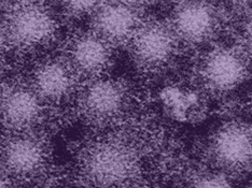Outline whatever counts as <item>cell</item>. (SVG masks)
<instances>
[{
    "mask_svg": "<svg viewBox=\"0 0 252 188\" xmlns=\"http://www.w3.org/2000/svg\"><path fill=\"white\" fill-rule=\"evenodd\" d=\"M206 167L232 180L252 172V123L226 119L208 134L202 147Z\"/></svg>",
    "mask_w": 252,
    "mask_h": 188,
    "instance_id": "1",
    "label": "cell"
},
{
    "mask_svg": "<svg viewBox=\"0 0 252 188\" xmlns=\"http://www.w3.org/2000/svg\"><path fill=\"white\" fill-rule=\"evenodd\" d=\"M251 60L233 44L217 42L205 48L193 68L192 82L210 98L232 94L250 75Z\"/></svg>",
    "mask_w": 252,
    "mask_h": 188,
    "instance_id": "2",
    "label": "cell"
},
{
    "mask_svg": "<svg viewBox=\"0 0 252 188\" xmlns=\"http://www.w3.org/2000/svg\"><path fill=\"white\" fill-rule=\"evenodd\" d=\"M82 166L90 184L97 188H120L135 180L139 171V159L124 141L106 138L89 147Z\"/></svg>",
    "mask_w": 252,
    "mask_h": 188,
    "instance_id": "3",
    "label": "cell"
},
{
    "mask_svg": "<svg viewBox=\"0 0 252 188\" xmlns=\"http://www.w3.org/2000/svg\"><path fill=\"white\" fill-rule=\"evenodd\" d=\"M127 47L136 67L150 75L169 70L183 48L168 21L157 19L142 21Z\"/></svg>",
    "mask_w": 252,
    "mask_h": 188,
    "instance_id": "4",
    "label": "cell"
},
{
    "mask_svg": "<svg viewBox=\"0 0 252 188\" xmlns=\"http://www.w3.org/2000/svg\"><path fill=\"white\" fill-rule=\"evenodd\" d=\"M167 21L183 48L200 50L217 43L225 25L220 7L206 1L176 3Z\"/></svg>",
    "mask_w": 252,
    "mask_h": 188,
    "instance_id": "5",
    "label": "cell"
},
{
    "mask_svg": "<svg viewBox=\"0 0 252 188\" xmlns=\"http://www.w3.org/2000/svg\"><path fill=\"white\" fill-rule=\"evenodd\" d=\"M10 45L22 51L44 48L57 31L55 16L50 9L36 2H21L9 9L4 22Z\"/></svg>",
    "mask_w": 252,
    "mask_h": 188,
    "instance_id": "6",
    "label": "cell"
},
{
    "mask_svg": "<svg viewBox=\"0 0 252 188\" xmlns=\"http://www.w3.org/2000/svg\"><path fill=\"white\" fill-rule=\"evenodd\" d=\"M130 106V89L120 79L102 77L90 80L79 97L80 111L97 126L119 121Z\"/></svg>",
    "mask_w": 252,
    "mask_h": 188,
    "instance_id": "7",
    "label": "cell"
},
{
    "mask_svg": "<svg viewBox=\"0 0 252 188\" xmlns=\"http://www.w3.org/2000/svg\"><path fill=\"white\" fill-rule=\"evenodd\" d=\"M145 19L131 2H98L91 15V29L113 48L127 45Z\"/></svg>",
    "mask_w": 252,
    "mask_h": 188,
    "instance_id": "8",
    "label": "cell"
},
{
    "mask_svg": "<svg viewBox=\"0 0 252 188\" xmlns=\"http://www.w3.org/2000/svg\"><path fill=\"white\" fill-rule=\"evenodd\" d=\"M114 49L93 30L78 32L68 43L66 60L78 77H106L114 60Z\"/></svg>",
    "mask_w": 252,
    "mask_h": 188,
    "instance_id": "9",
    "label": "cell"
},
{
    "mask_svg": "<svg viewBox=\"0 0 252 188\" xmlns=\"http://www.w3.org/2000/svg\"><path fill=\"white\" fill-rule=\"evenodd\" d=\"M209 99L210 97L192 81L170 83L161 93L165 113L181 124L203 122L209 113Z\"/></svg>",
    "mask_w": 252,
    "mask_h": 188,
    "instance_id": "10",
    "label": "cell"
},
{
    "mask_svg": "<svg viewBox=\"0 0 252 188\" xmlns=\"http://www.w3.org/2000/svg\"><path fill=\"white\" fill-rule=\"evenodd\" d=\"M47 159V152L37 136L20 132L4 141L0 149V161L7 173L27 178L38 173Z\"/></svg>",
    "mask_w": 252,
    "mask_h": 188,
    "instance_id": "11",
    "label": "cell"
},
{
    "mask_svg": "<svg viewBox=\"0 0 252 188\" xmlns=\"http://www.w3.org/2000/svg\"><path fill=\"white\" fill-rule=\"evenodd\" d=\"M42 102L32 87L7 85L0 90V118L16 133L26 132L41 117Z\"/></svg>",
    "mask_w": 252,
    "mask_h": 188,
    "instance_id": "12",
    "label": "cell"
},
{
    "mask_svg": "<svg viewBox=\"0 0 252 188\" xmlns=\"http://www.w3.org/2000/svg\"><path fill=\"white\" fill-rule=\"evenodd\" d=\"M77 73L65 59H44L33 71L32 88L42 101L61 102L76 89Z\"/></svg>",
    "mask_w": 252,
    "mask_h": 188,
    "instance_id": "13",
    "label": "cell"
},
{
    "mask_svg": "<svg viewBox=\"0 0 252 188\" xmlns=\"http://www.w3.org/2000/svg\"><path fill=\"white\" fill-rule=\"evenodd\" d=\"M185 188H236L234 180L218 171L205 167L188 176Z\"/></svg>",
    "mask_w": 252,
    "mask_h": 188,
    "instance_id": "14",
    "label": "cell"
},
{
    "mask_svg": "<svg viewBox=\"0 0 252 188\" xmlns=\"http://www.w3.org/2000/svg\"><path fill=\"white\" fill-rule=\"evenodd\" d=\"M235 42L252 61V8L245 9L235 21Z\"/></svg>",
    "mask_w": 252,
    "mask_h": 188,
    "instance_id": "15",
    "label": "cell"
},
{
    "mask_svg": "<svg viewBox=\"0 0 252 188\" xmlns=\"http://www.w3.org/2000/svg\"><path fill=\"white\" fill-rule=\"evenodd\" d=\"M98 2L93 1H70L65 2L63 10L68 19L79 20L84 16H91Z\"/></svg>",
    "mask_w": 252,
    "mask_h": 188,
    "instance_id": "16",
    "label": "cell"
},
{
    "mask_svg": "<svg viewBox=\"0 0 252 188\" xmlns=\"http://www.w3.org/2000/svg\"><path fill=\"white\" fill-rule=\"evenodd\" d=\"M9 45L10 42L7 36V32H5L3 25H0V59H1V57L8 51Z\"/></svg>",
    "mask_w": 252,
    "mask_h": 188,
    "instance_id": "17",
    "label": "cell"
},
{
    "mask_svg": "<svg viewBox=\"0 0 252 188\" xmlns=\"http://www.w3.org/2000/svg\"><path fill=\"white\" fill-rule=\"evenodd\" d=\"M0 188H13L8 174L0 171Z\"/></svg>",
    "mask_w": 252,
    "mask_h": 188,
    "instance_id": "18",
    "label": "cell"
},
{
    "mask_svg": "<svg viewBox=\"0 0 252 188\" xmlns=\"http://www.w3.org/2000/svg\"><path fill=\"white\" fill-rule=\"evenodd\" d=\"M248 105H249V109H250V112L252 114V87H251V90H250V95H249V101H248Z\"/></svg>",
    "mask_w": 252,
    "mask_h": 188,
    "instance_id": "19",
    "label": "cell"
}]
</instances>
